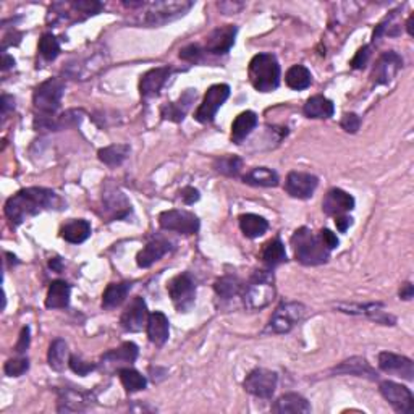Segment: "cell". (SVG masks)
I'll return each instance as SVG.
<instances>
[{
	"instance_id": "1",
	"label": "cell",
	"mask_w": 414,
	"mask_h": 414,
	"mask_svg": "<svg viewBox=\"0 0 414 414\" xmlns=\"http://www.w3.org/2000/svg\"><path fill=\"white\" fill-rule=\"evenodd\" d=\"M62 202L58 195L46 188H25L18 191L5 202V215L13 227L21 225L26 219L34 217L49 209H62Z\"/></svg>"
},
{
	"instance_id": "2",
	"label": "cell",
	"mask_w": 414,
	"mask_h": 414,
	"mask_svg": "<svg viewBox=\"0 0 414 414\" xmlns=\"http://www.w3.org/2000/svg\"><path fill=\"white\" fill-rule=\"evenodd\" d=\"M295 256L304 265H321L326 264L330 256V251L324 246L321 236L314 235L309 228H300L291 236Z\"/></svg>"
},
{
	"instance_id": "3",
	"label": "cell",
	"mask_w": 414,
	"mask_h": 414,
	"mask_svg": "<svg viewBox=\"0 0 414 414\" xmlns=\"http://www.w3.org/2000/svg\"><path fill=\"white\" fill-rule=\"evenodd\" d=\"M249 80L259 93H272L280 84V65L272 53H258L249 62Z\"/></svg>"
},
{
	"instance_id": "4",
	"label": "cell",
	"mask_w": 414,
	"mask_h": 414,
	"mask_svg": "<svg viewBox=\"0 0 414 414\" xmlns=\"http://www.w3.org/2000/svg\"><path fill=\"white\" fill-rule=\"evenodd\" d=\"M276 296L273 276L269 271H256L247 285L243 287V301L247 309H264Z\"/></svg>"
},
{
	"instance_id": "5",
	"label": "cell",
	"mask_w": 414,
	"mask_h": 414,
	"mask_svg": "<svg viewBox=\"0 0 414 414\" xmlns=\"http://www.w3.org/2000/svg\"><path fill=\"white\" fill-rule=\"evenodd\" d=\"M65 84L58 78H51L39 84L34 91V107L40 112V115H53L60 109L62 97H64Z\"/></svg>"
},
{
	"instance_id": "6",
	"label": "cell",
	"mask_w": 414,
	"mask_h": 414,
	"mask_svg": "<svg viewBox=\"0 0 414 414\" xmlns=\"http://www.w3.org/2000/svg\"><path fill=\"white\" fill-rule=\"evenodd\" d=\"M306 316V306L301 303H296V301H291V303H283L278 306L273 313V316L269 322L265 332L269 334H287L293 328L296 324L303 321V317Z\"/></svg>"
},
{
	"instance_id": "7",
	"label": "cell",
	"mask_w": 414,
	"mask_h": 414,
	"mask_svg": "<svg viewBox=\"0 0 414 414\" xmlns=\"http://www.w3.org/2000/svg\"><path fill=\"white\" fill-rule=\"evenodd\" d=\"M195 5L193 2H152L147 5L144 21L151 26H160L169 21L183 16L190 8Z\"/></svg>"
},
{
	"instance_id": "8",
	"label": "cell",
	"mask_w": 414,
	"mask_h": 414,
	"mask_svg": "<svg viewBox=\"0 0 414 414\" xmlns=\"http://www.w3.org/2000/svg\"><path fill=\"white\" fill-rule=\"evenodd\" d=\"M167 290L178 313H188L195 306L196 285L188 273H180L173 277L167 285Z\"/></svg>"
},
{
	"instance_id": "9",
	"label": "cell",
	"mask_w": 414,
	"mask_h": 414,
	"mask_svg": "<svg viewBox=\"0 0 414 414\" xmlns=\"http://www.w3.org/2000/svg\"><path fill=\"white\" fill-rule=\"evenodd\" d=\"M159 225L167 232H177L180 235H195L199 230V219L188 210H165L159 215Z\"/></svg>"
},
{
	"instance_id": "10",
	"label": "cell",
	"mask_w": 414,
	"mask_h": 414,
	"mask_svg": "<svg viewBox=\"0 0 414 414\" xmlns=\"http://www.w3.org/2000/svg\"><path fill=\"white\" fill-rule=\"evenodd\" d=\"M228 96H230V86H227V84H214V86H210L207 89L204 101L197 107L195 119L199 123H210Z\"/></svg>"
},
{
	"instance_id": "11",
	"label": "cell",
	"mask_w": 414,
	"mask_h": 414,
	"mask_svg": "<svg viewBox=\"0 0 414 414\" xmlns=\"http://www.w3.org/2000/svg\"><path fill=\"white\" fill-rule=\"evenodd\" d=\"M277 389V374L269 369H254L245 380V390L258 398H272Z\"/></svg>"
},
{
	"instance_id": "12",
	"label": "cell",
	"mask_w": 414,
	"mask_h": 414,
	"mask_svg": "<svg viewBox=\"0 0 414 414\" xmlns=\"http://www.w3.org/2000/svg\"><path fill=\"white\" fill-rule=\"evenodd\" d=\"M379 390L382 397L393 406L395 411L403 414H409L414 411V398L411 390H409L408 387L400 385L397 382L385 380L380 384Z\"/></svg>"
},
{
	"instance_id": "13",
	"label": "cell",
	"mask_w": 414,
	"mask_h": 414,
	"mask_svg": "<svg viewBox=\"0 0 414 414\" xmlns=\"http://www.w3.org/2000/svg\"><path fill=\"white\" fill-rule=\"evenodd\" d=\"M319 184L317 177L304 172H290L285 182V190L296 199H309Z\"/></svg>"
},
{
	"instance_id": "14",
	"label": "cell",
	"mask_w": 414,
	"mask_h": 414,
	"mask_svg": "<svg viewBox=\"0 0 414 414\" xmlns=\"http://www.w3.org/2000/svg\"><path fill=\"white\" fill-rule=\"evenodd\" d=\"M147 319H149L147 306L143 298L136 296L127 306V309L123 310V314L120 317V324L127 332H141L143 327L147 326Z\"/></svg>"
},
{
	"instance_id": "15",
	"label": "cell",
	"mask_w": 414,
	"mask_h": 414,
	"mask_svg": "<svg viewBox=\"0 0 414 414\" xmlns=\"http://www.w3.org/2000/svg\"><path fill=\"white\" fill-rule=\"evenodd\" d=\"M379 367L387 374H393L397 377H402L404 380L411 382L414 379V364L411 359L400 356V354L384 353L379 354Z\"/></svg>"
},
{
	"instance_id": "16",
	"label": "cell",
	"mask_w": 414,
	"mask_h": 414,
	"mask_svg": "<svg viewBox=\"0 0 414 414\" xmlns=\"http://www.w3.org/2000/svg\"><path fill=\"white\" fill-rule=\"evenodd\" d=\"M402 65L403 60L397 52H385L384 56H380L379 60H377L374 71H372V80H374L376 84H389L390 81L397 76Z\"/></svg>"
},
{
	"instance_id": "17",
	"label": "cell",
	"mask_w": 414,
	"mask_h": 414,
	"mask_svg": "<svg viewBox=\"0 0 414 414\" xmlns=\"http://www.w3.org/2000/svg\"><path fill=\"white\" fill-rule=\"evenodd\" d=\"M238 28L233 25H227V26H220V28L214 29L212 33L209 34L206 42V51L210 53H227L230 51L233 44H235V38H236Z\"/></svg>"
},
{
	"instance_id": "18",
	"label": "cell",
	"mask_w": 414,
	"mask_h": 414,
	"mask_svg": "<svg viewBox=\"0 0 414 414\" xmlns=\"http://www.w3.org/2000/svg\"><path fill=\"white\" fill-rule=\"evenodd\" d=\"M94 402V397L89 391L65 389L58 391V411L60 413H73L83 411L89 408Z\"/></svg>"
},
{
	"instance_id": "19",
	"label": "cell",
	"mask_w": 414,
	"mask_h": 414,
	"mask_svg": "<svg viewBox=\"0 0 414 414\" xmlns=\"http://www.w3.org/2000/svg\"><path fill=\"white\" fill-rule=\"evenodd\" d=\"M341 313L359 314V316H367L372 321L384 324V326H395V317L387 314L384 310V304L371 303V304H339L337 306Z\"/></svg>"
},
{
	"instance_id": "20",
	"label": "cell",
	"mask_w": 414,
	"mask_h": 414,
	"mask_svg": "<svg viewBox=\"0 0 414 414\" xmlns=\"http://www.w3.org/2000/svg\"><path fill=\"white\" fill-rule=\"evenodd\" d=\"M354 209V197L348 195V193L340 190V188H334L330 190L324 197L322 210L327 215H341L348 210Z\"/></svg>"
},
{
	"instance_id": "21",
	"label": "cell",
	"mask_w": 414,
	"mask_h": 414,
	"mask_svg": "<svg viewBox=\"0 0 414 414\" xmlns=\"http://www.w3.org/2000/svg\"><path fill=\"white\" fill-rule=\"evenodd\" d=\"M196 89H186L177 102H167L165 106H162L160 109V115L164 120H170L175 121V123H180L183 121L186 112L190 110L191 103L195 102L196 99Z\"/></svg>"
},
{
	"instance_id": "22",
	"label": "cell",
	"mask_w": 414,
	"mask_h": 414,
	"mask_svg": "<svg viewBox=\"0 0 414 414\" xmlns=\"http://www.w3.org/2000/svg\"><path fill=\"white\" fill-rule=\"evenodd\" d=\"M172 69L170 66H159V69H152L141 76V83H139V91L143 97H154L159 94L165 81L169 80Z\"/></svg>"
},
{
	"instance_id": "23",
	"label": "cell",
	"mask_w": 414,
	"mask_h": 414,
	"mask_svg": "<svg viewBox=\"0 0 414 414\" xmlns=\"http://www.w3.org/2000/svg\"><path fill=\"white\" fill-rule=\"evenodd\" d=\"M170 249H172V245H170L167 240H154L147 243V245L139 251L136 256V263L139 267L147 269L154 263H157V260L164 258Z\"/></svg>"
},
{
	"instance_id": "24",
	"label": "cell",
	"mask_w": 414,
	"mask_h": 414,
	"mask_svg": "<svg viewBox=\"0 0 414 414\" xmlns=\"http://www.w3.org/2000/svg\"><path fill=\"white\" fill-rule=\"evenodd\" d=\"M169 335L170 326L167 316L164 313H159V310L149 314V319H147V337H149L152 343L162 346L169 340Z\"/></svg>"
},
{
	"instance_id": "25",
	"label": "cell",
	"mask_w": 414,
	"mask_h": 414,
	"mask_svg": "<svg viewBox=\"0 0 414 414\" xmlns=\"http://www.w3.org/2000/svg\"><path fill=\"white\" fill-rule=\"evenodd\" d=\"M303 112L308 119L326 120V119H330V117L334 115L335 107H334V102H332L330 99H327L324 96H313L306 101Z\"/></svg>"
},
{
	"instance_id": "26",
	"label": "cell",
	"mask_w": 414,
	"mask_h": 414,
	"mask_svg": "<svg viewBox=\"0 0 414 414\" xmlns=\"http://www.w3.org/2000/svg\"><path fill=\"white\" fill-rule=\"evenodd\" d=\"M91 235V223L84 219H75L62 227V238L71 245H80Z\"/></svg>"
},
{
	"instance_id": "27",
	"label": "cell",
	"mask_w": 414,
	"mask_h": 414,
	"mask_svg": "<svg viewBox=\"0 0 414 414\" xmlns=\"http://www.w3.org/2000/svg\"><path fill=\"white\" fill-rule=\"evenodd\" d=\"M272 411L278 414L309 413L310 404L308 403V400L298 393H287L282 395V397L272 404Z\"/></svg>"
},
{
	"instance_id": "28",
	"label": "cell",
	"mask_w": 414,
	"mask_h": 414,
	"mask_svg": "<svg viewBox=\"0 0 414 414\" xmlns=\"http://www.w3.org/2000/svg\"><path fill=\"white\" fill-rule=\"evenodd\" d=\"M256 125H258V115L251 110L243 112V114L236 117L232 125V141L241 144L249 136L251 132L256 128Z\"/></svg>"
},
{
	"instance_id": "29",
	"label": "cell",
	"mask_w": 414,
	"mask_h": 414,
	"mask_svg": "<svg viewBox=\"0 0 414 414\" xmlns=\"http://www.w3.org/2000/svg\"><path fill=\"white\" fill-rule=\"evenodd\" d=\"M138 358V346L127 341L117 350H110L109 353H106L102 356V361L106 364H112V366H123V364H133Z\"/></svg>"
},
{
	"instance_id": "30",
	"label": "cell",
	"mask_w": 414,
	"mask_h": 414,
	"mask_svg": "<svg viewBox=\"0 0 414 414\" xmlns=\"http://www.w3.org/2000/svg\"><path fill=\"white\" fill-rule=\"evenodd\" d=\"M334 372H337V374H351V376H358V377H367V379H371V380L377 379L376 371L369 366V363L364 358L346 359V361L341 363L339 367L334 369Z\"/></svg>"
},
{
	"instance_id": "31",
	"label": "cell",
	"mask_w": 414,
	"mask_h": 414,
	"mask_svg": "<svg viewBox=\"0 0 414 414\" xmlns=\"http://www.w3.org/2000/svg\"><path fill=\"white\" fill-rule=\"evenodd\" d=\"M70 303V285L64 280H56L51 283L46 298V308L64 309Z\"/></svg>"
},
{
	"instance_id": "32",
	"label": "cell",
	"mask_w": 414,
	"mask_h": 414,
	"mask_svg": "<svg viewBox=\"0 0 414 414\" xmlns=\"http://www.w3.org/2000/svg\"><path fill=\"white\" fill-rule=\"evenodd\" d=\"M130 290H132V283L128 282H121V283H110L109 287L106 288L102 296V306L106 309H112L117 308L123 303L125 298H127Z\"/></svg>"
},
{
	"instance_id": "33",
	"label": "cell",
	"mask_w": 414,
	"mask_h": 414,
	"mask_svg": "<svg viewBox=\"0 0 414 414\" xmlns=\"http://www.w3.org/2000/svg\"><path fill=\"white\" fill-rule=\"evenodd\" d=\"M69 345L65 343V340L57 339L53 340L51 346H49V353H47V363L53 371L62 372L69 363Z\"/></svg>"
},
{
	"instance_id": "34",
	"label": "cell",
	"mask_w": 414,
	"mask_h": 414,
	"mask_svg": "<svg viewBox=\"0 0 414 414\" xmlns=\"http://www.w3.org/2000/svg\"><path fill=\"white\" fill-rule=\"evenodd\" d=\"M103 204H106L107 210L112 214V217L121 219L125 217L130 212V202L127 201L123 193H120L119 190H106V195H103Z\"/></svg>"
},
{
	"instance_id": "35",
	"label": "cell",
	"mask_w": 414,
	"mask_h": 414,
	"mask_svg": "<svg viewBox=\"0 0 414 414\" xmlns=\"http://www.w3.org/2000/svg\"><path fill=\"white\" fill-rule=\"evenodd\" d=\"M240 228L247 238H259L267 232V220L256 214H245L240 217Z\"/></svg>"
},
{
	"instance_id": "36",
	"label": "cell",
	"mask_w": 414,
	"mask_h": 414,
	"mask_svg": "<svg viewBox=\"0 0 414 414\" xmlns=\"http://www.w3.org/2000/svg\"><path fill=\"white\" fill-rule=\"evenodd\" d=\"M130 146L128 144H112V146L103 147L97 152L99 159L103 162L109 167H117V165L123 164L127 160V157L130 156Z\"/></svg>"
},
{
	"instance_id": "37",
	"label": "cell",
	"mask_w": 414,
	"mask_h": 414,
	"mask_svg": "<svg viewBox=\"0 0 414 414\" xmlns=\"http://www.w3.org/2000/svg\"><path fill=\"white\" fill-rule=\"evenodd\" d=\"M243 182L251 184V186L271 188L278 184V175L267 167H258L251 170L247 175H245Z\"/></svg>"
},
{
	"instance_id": "38",
	"label": "cell",
	"mask_w": 414,
	"mask_h": 414,
	"mask_svg": "<svg viewBox=\"0 0 414 414\" xmlns=\"http://www.w3.org/2000/svg\"><path fill=\"white\" fill-rule=\"evenodd\" d=\"M285 81L288 88L295 89V91H303V89H308L310 86L313 76H310V71L306 66L295 65L287 71Z\"/></svg>"
},
{
	"instance_id": "39",
	"label": "cell",
	"mask_w": 414,
	"mask_h": 414,
	"mask_svg": "<svg viewBox=\"0 0 414 414\" xmlns=\"http://www.w3.org/2000/svg\"><path fill=\"white\" fill-rule=\"evenodd\" d=\"M263 260L267 267H277V265L283 264L287 260V251L283 243L276 238L271 240L263 249Z\"/></svg>"
},
{
	"instance_id": "40",
	"label": "cell",
	"mask_w": 414,
	"mask_h": 414,
	"mask_svg": "<svg viewBox=\"0 0 414 414\" xmlns=\"http://www.w3.org/2000/svg\"><path fill=\"white\" fill-rule=\"evenodd\" d=\"M215 293H217L220 298L223 300H232L238 296L243 291V283L240 282V278L235 276H223L220 277L214 285Z\"/></svg>"
},
{
	"instance_id": "41",
	"label": "cell",
	"mask_w": 414,
	"mask_h": 414,
	"mask_svg": "<svg viewBox=\"0 0 414 414\" xmlns=\"http://www.w3.org/2000/svg\"><path fill=\"white\" fill-rule=\"evenodd\" d=\"M119 377L121 380V385L125 387V390L128 393H134V391L144 390L147 385L146 377L139 374L138 371H134L132 367H121L119 369Z\"/></svg>"
},
{
	"instance_id": "42",
	"label": "cell",
	"mask_w": 414,
	"mask_h": 414,
	"mask_svg": "<svg viewBox=\"0 0 414 414\" xmlns=\"http://www.w3.org/2000/svg\"><path fill=\"white\" fill-rule=\"evenodd\" d=\"M214 169L225 177H238L243 169V159L238 156H222L214 160Z\"/></svg>"
},
{
	"instance_id": "43",
	"label": "cell",
	"mask_w": 414,
	"mask_h": 414,
	"mask_svg": "<svg viewBox=\"0 0 414 414\" xmlns=\"http://www.w3.org/2000/svg\"><path fill=\"white\" fill-rule=\"evenodd\" d=\"M39 52L47 62L56 60V58L58 57V53H60V44H58L56 36L44 34L39 40Z\"/></svg>"
},
{
	"instance_id": "44",
	"label": "cell",
	"mask_w": 414,
	"mask_h": 414,
	"mask_svg": "<svg viewBox=\"0 0 414 414\" xmlns=\"http://www.w3.org/2000/svg\"><path fill=\"white\" fill-rule=\"evenodd\" d=\"M69 5L75 13H83L84 16L97 15L103 8L101 2H94V0H80V2H71Z\"/></svg>"
},
{
	"instance_id": "45",
	"label": "cell",
	"mask_w": 414,
	"mask_h": 414,
	"mask_svg": "<svg viewBox=\"0 0 414 414\" xmlns=\"http://www.w3.org/2000/svg\"><path fill=\"white\" fill-rule=\"evenodd\" d=\"M28 369H29V361L26 358L10 359V361H7L5 366H3V371H5V374L8 377L23 376Z\"/></svg>"
},
{
	"instance_id": "46",
	"label": "cell",
	"mask_w": 414,
	"mask_h": 414,
	"mask_svg": "<svg viewBox=\"0 0 414 414\" xmlns=\"http://www.w3.org/2000/svg\"><path fill=\"white\" fill-rule=\"evenodd\" d=\"M69 364H70L71 371H73L75 374H78V376H88L89 372H93L94 369H96V364L83 361V359L78 358V356H71Z\"/></svg>"
},
{
	"instance_id": "47",
	"label": "cell",
	"mask_w": 414,
	"mask_h": 414,
	"mask_svg": "<svg viewBox=\"0 0 414 414\" xmlns=\"http://www.w3.org/2000/svg\"><path fill=\"white\" fill-rule=\"evenodd\" d=\"M369 57H371V46H364L359 49L356 52V56L353 57V60H351V66H353L354 70H361L364 66L367 65Z\"/></svg>"
},
{
	"instance_id": "48",
	"label": "cell",
	"mask_w": 414,
	"mask_h": 414,
	"mask_svg": "<svg viewBox=\"0 0 414 414\" xmlns=\"http://www.w3.org/2000/svg\"><path fill=\"white\" fill-rule=\"evenodd\" d=\"M180 58L186 62H199L202 58V49L197 46V44H191V46H186L184 49L180 51Z\"/></svg>"
},
{
	"instance_id": "49",
	"label": "cell",
	"mask_w": 414,
	"mask_h": 414,
	"mask_svg": "<svg viewBox=\"0 0 414 414\" xmlns=\"http://www.w3.org/2000/svg\"><path fill=\"white\" fill-rule=\"evenodd\" d=\"M340 125L346 133H356L359 127H361V119H359L356 114H346L343 119H341Z\"/></svg>"
},
{
	"instance_id": "50",
	"label": "cell",
	"mask_w": 414,
	"mask_h": 414,
	"mask_svg": "<svg viewBox=\"0 0 414 414\" xmlns=\"http://www.w3.org/2000/svg\"><path fill=\"white\" fill-rule=\"evenodd\" d=\"M319 236H321L324 246H326L328 251L335 249V247L339 246V238H337V235H335L334 232L327 230V228H324V230H321V233H319Z\"/></svg>"
},
{
	"instance_id": "51",
	"label": "cell",
	"mask_w": 414,
	"mask_h": 414,
	"mask_svg": "<svg viewBox=\"0 0 414 414\" xmlns=\"http://www.w3.org/2000/svg\"><path fill=\"white\" fill-rule=\"evenodd\" d=\"M29 346V327H23V330H21L20 339H18V343L15 346L16 353H25L26 350H28Z\"/></svg>"
},
{
	"instance_id": "52",
	"label": "cell",
	"mask_w": 414,
	"mask_h": 414,
	"mask_svg": "<svg viewBox=\"0 0 414 414\" xmlns=\"http://www.w3.org/2000/svg\"><path fill=\"white\" fill-rule=\"evenodd\" d=\"M182 199L184 201V204H195L196 201H199V191L193 186H186L182 191Z\"/></svg>"
},
{
	"instance_id": "53",
	"label": "cell",
	"mask_w": 414,
	"mask_h": 414,
	"mask_svg": "<svg viewBox=\"0 0 414 414\" xmlns=\"http://www.w3.org/2000/svg\"><path fill=\"white\" fill-rule=\"evenodd\" d=\"M351 223H353V220H351V217H348V215L341 214V215H337V217H335V225L341 233H345L346 230H348V228L351 227Z\"/></svg>"
},
{
	"instance_id": "54",
	"label": "cell",
	"mask_w": 414,
	"mask_h": 414,
	"mask_svg": "<svg viewBox=\"0 0 414 414\" xmlns=\"http://www.w3.org/2000/svg\"><path fill=\"white\" fill-rule=\"evenodd\" d=\"M0 109H2V115H7L8 110L15 109V99L12 96H7V94H3L2 101H0Z\"/></svg>"
},
{
	"instance_id": "55",
	"label": "cell",
	"mask_w": 414,
	"mask_h": 414,
	"mask_svg": "<svg viewBox=\"0 0 414 414\" xmlns=\"http://www.w3.org/2000/svg\"><path fill=\"white\" fill-rule=\"evenodd\" d=\"M228 10L225 12V15H232V13H236L238 10H241L245 7V3H235V2H220L219 8H227Z\"/></svg>"
},
{
	"instance_id": "56",
	"label": "cell",
	"mask_w": 414,
	"mask_h": 414,
	"mask_svg": "<svg viewBox=\"0 0 414 414\" xmlns=\"http://www.w3.org/2000/svg\"><path fill=\"white\" fill-rule=\"evenodd\" d=\"M414 295V288L409 282L404 283V285H402V290H400V298L404 300V301H409L413 298Z\"/></svg>"
},
{
	"instance_id": "57",
	"label": "cell",
	"mask_w": 414,
	"mask_h": 414,
	"mask_svg": "<svg viewBox=\"0 0 414 414\" xmlns=\"http://www.w3.org/2000/svg\"><path fill=\"white\" fill-rule=\"evenodd\" d=\"M13 65H15V60H13V57L7 56V53L3 52V53H2V70H3V71H7L8 69H12Z\"/></svg>"
},
{
	"instance_id": "58",
	"label": "cell",
	"mask_w": 414,
	"mask_h": 414,
	"mask_svg": "<svg viewBox=\"0 0 414 414\" xmlns=\"http://www.w3.org/2000/svg\"><path fill=\"white\" fill-rule=\"evenodd\" d=\"M51 267L53 269V271H57V272H60L62 271V265H60V259H52L51 260Z\"/></svg>"
},
{
	"instance_id": "59",
	"label": "cell",
	"mask_w": 414,
	"mask_h": 414,
	"mask_svg": "<svg viewBox=\"0 0 414 414\" xmlns=\"http://www.w3.org/2000/svg\"><path fill=\"white\" fill-rule=\"evenodd\" d=\"M413 20H414V15H411V16L408 18V23H406V31H408L409 36L414 34V31H413Z\"/></svg>"
}]
</instances>
